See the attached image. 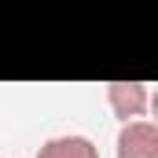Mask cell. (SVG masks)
<instances>
[{"label": "cell", "mask_w": 158, "mask_h": 158, "mask_svg": "<svg viewBox=\"0 0 158 158\" xmlns=\"http://www.w3.org/2000/svg\"><path fill=\"white\" fill-rule=\"evenodd\" d=\"M147 85L143 81H110L107 85V103L114 110V118H121V125L140 121L147 114Z\"/></svg>", "instance_id": "cell-1"}, {"label": "cell", "mask_w": 158, "mask_h": 158, "mask_svg": "<svg viewBox=\"0 0 158 158\" xmlns=\"http://www.w3.org/2000/svg\"><path fill=\"white\" fill-rule=\"evenodd\" d=\"M118 158H158V125L147 118L118 129Z\"/></svg>", "instance_id": "cell-2"}, {"label": "cell", "mask_w": 158, "mask_h": 158, "mask_svg": "<svg viewBox=\"0 0 158 158\" xmlns=\"http://www.w3.org/2000/svg\"><path fill=\"white\" fill-rule=\"evenodd\" d=\"M37 158H99V147L88 136H52L40 143Z\"/></svg>", "instance_id": "cell-3"}]
</instances>
